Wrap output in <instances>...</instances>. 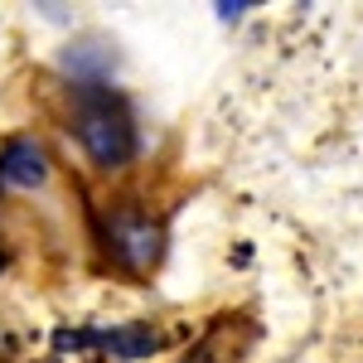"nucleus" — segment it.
Masks as SVG:
<instances>
[{
	"label": "nucleus",
	"mask_w": 363,
	"mask_h": 363,
	"mask_svg": "<svg viewBox=\"0 0 363 363\" xmlns=\"http://www.w3.org/2000/svg\"><path fill=\"white\" fill-rule=\"evenodd\" d=\"M73 136L83 145V155L97 169H121L136 160V121L131 107L116 97L112 87L87 83L78 87V102H73Z\"/></svg>",
	"instance_id": "1"
},
{
	"label": "nucleus",
	"mask_w": 363,
	"mask_h": 363,
	"mask_svg": "<svg viewBox=\"0 0 363 363\" xmlns=\"http://www.w3.org/2000/svg\"><path fill=\"white\" fill-rule=\"evenodd\" d=\"M160 247H165V228L155 223L150 213H112L107 223V252L126 272H150L160 262Z\"/></svg>",
	"instance_id": "2"
},
{
	"label": "nucleus",
	"mask_w": 363,
	"mask_h": 363,
	"mask_svg": "<svg viewBox=\"0 0 363 363\" xmlns=\"http://www.w3.org/2000/svg\"><path fill=\"white\" fill-rule=\"evenodd\" d=\"M44 179H49V155L39 140L20 136L0 145V184L5 189H39Z\"/></svg>",
	"instance_id": "3"
},
{
	"label": "nucleus",
	"mask_w": 363,
	"mask_h": 363,
	"mask_svg": "<svg viewBox=\"0 0 363 363\" xmlns=\"http://www.w3.org/2000/svg\"><path fill=\"white\" fill-rule=\"evenodd\" d=\"M58 344L68 349H83V344H102V349H112L116 359H145V354H155L160 349V335L150 330V325H121V330H102V335H58Z\"/></svg>",
	"instance_id": "4"
},
{
	"label": "nucleus",
	"mask_w": 363,
	"mask_h": 363,
	"mask_svg": "<svg viewBox=\"0 0 363 363\" xmlns=\"http://www.w3.org/2000/svg\"><path fill=\"white\" fill-rule=\"evenodd\" d=\"M238 320H242V315H218V325L199 339V349L184 363H233V359H218V354H247V339H242V344H233V339H228L233 330H238Z\"/></svg>",
	"instance_id": "5"
},
{
	"label": "nucleus",
	"mask_w": 363,
	"mask_h": 363,
	"mask_svg": "<svg viewBox=\"0 0 363 363\" xmlns=\"http://www.w3.org/2000/svg\"><path fill=\"white\" fill-rule=\"evenodd\" d=\"M213 10H218V20H223V25H233V20H242V15H247L252 5H247V0H223V5H213Z\"/></svg>",
	"instance_id": "6"
},
{
	"label": "nucleus",
	"mask_w": 363,
	"mask_h": 363,
	"mask_svg": "<svg viewBox=\"0 0 363 363\" xmlns=\"http://www.w3.org/2000/svg\"><path fill=\"white\" fill-rule=\"evenodd\" d=\"M0 267H5V252H0Z\"/></svg>",
	"instance_id": "7"
}]
</instances>
